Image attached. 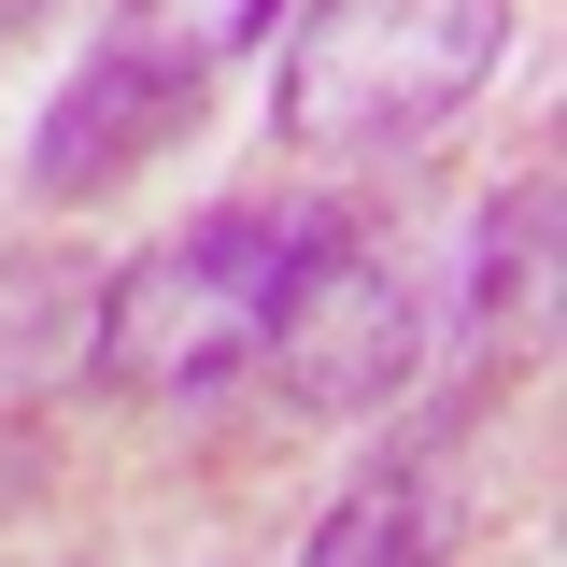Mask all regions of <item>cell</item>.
I'll list each match as a JSON object with an SVG mask.
<instances>
[{"label":"cell","instance_id":"ba28073f","mask_svg":"<svg viewBox=\"0 0 567 567\" xmlns=\"http://www.w3.org/2000/svg\"><path fill=\"white\" fill-rule=\"evenodd\" d=\"M43 14H58V0H0V43H14V29H43Z\"/></svg>","mask_w":567,"mask_h":567},{"label":"cell","instance_id":"6da1fadb","mask_svg":"<svg viewBox=\"0 0 567 567\" xmlns=\"http://www.w3.org/2000/svg\"><path fill=\"white\" fill-rule=\"evenodd\" d=\"M511 58V0H298L270 58V128L298 156H398V142L454 128Z\"/></svg>","mask_w":567,"mask_h":567},{"label":"cell","instance_id":"8992f818","mask_svg":"<svg viewBox=\"0 0 567 567\" xmlns=\"http://www.w3.org/2000/svg\"><path fill=\"white\" fill-rule=\"evenodd\" d=\"M539 284H554V185H511V199L483 213V270H468V312L496 327H539Z\"/></svg>","mask_w":567,"mask_h":567},{"label":"cell","instance_id":"7a4b0ae2","mask_svg":"<svg viewBox=\"0 0 567 567\" xmlns=\"http://www.w3.org/2000/svg\"><path fill=\"white\" fill-rule=\"evenodd\" d=\"M312 241V199H213L199 227H171L156 256H128V284L100 298V383L185 412L213 383H241L270 354V298Z\"/></svg>","mask_w":567,"mask_h":567},{"label":"cell","instance_id":"277c9868","mask_svg":"<svg viewBox=\"0 0 567 567\" xmlns=\"http://www.w3.org/2000/svg\"><path fill=\"white\" fill-rule=\"evenodd\" d=\"M199 100H213V71L185 58V43L114 29V43L71 58V85L43 100V128H29V185H43V199H100V185L156 171L171 142L199 128Z\"/></svg>","mask_w":567,"mask_h":567},{"label":"cell","instance_id":"5b68a950","mask_svg":"<svg viewBox=\"0 0 567 567\" xmlns=\"http://www.w3.org/2000/svg\"><path fill=\"white\" fill-rule=\"evenodd\" d=\"M298 567H454V468H440V454L354 468V483L312 511Z\"/></svg>","mask_w":567,"mask_h":567},{"label":"cell","instance_id":"3957f363","mask_svg":"<svg viewBox=\"0 0 567 567\" xmlns=\"http://www.w3.org/2000/svg\"><path fill=\"white\" fill-rule=\"evenodd\" d=\"M270 369L298 412H398L412 398V369H425V298L412 270L354 227L341 199H312V241H298V270H284L270 298Z\"/></svg>","mask_w":567,"mask_h":567},{"label":"cell","instance_id":"52a82bcc","mask_svg":"<svg viewBox=\"0 0 567 567\" xmlns=\"http://www.w3.org/2000/svg\"><path fill=\"white\" fill-rule=\"evenodd\" d=\"M128 29L142 43H185V58H256V43H270L284 29V0H128Z\"/></svg>","mask_w":567,"mask_h":567}]
</instances>
